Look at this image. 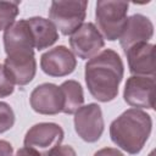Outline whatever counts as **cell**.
<instances>
[{"label": "cell", "mask_w": 156, "mask_h": 156, "mask_svg": "<svg viewBox=\"0 0 156 156\" xmlns=\"http://www.w3.org/2000/svg\"><path fill=\"white\" fill-rule=\"evenodd\" d=\"M124 66L119 55L112 49H105L85 63L84 77L89 93L101 102L112 101L122 82Z\"/></svg>", "instance_id": "obj_1"}, {"label": "cell", "mask_w": 156, "mask_h": 156, "mask_svg": "<svg viewBox=\"0 0 156 156\" xmlns=\"http://www.w3.org/2000/svg\"><path fill=\"white\" fill-rule=\"evenodd\" d=\"M152 129L151 116L139 108H129L110 126L111 140L130 155L141 151Z\"/></svg>", "instance_id": "obj_2"}, {"label": "cell", "mask_w": 156, "mask_h": 156, "mask_svg": "<svg viewBox=\"0 0 156 156\" xmlns=\"http://www.w3.org/2000/svg\"><path fill=\"white\" fill-rule=\"evenodd\" d=\"M129 4L127 1L100 0L96 2L95 18L102 38L113 41L119 38L126 22Z\"/></svg>", "instance_id": "obj_3"}, {"label": "cell", "mask_w": 156, "mask_h": 156, "mask_svg": "<svg viewBox=\"0 0 156 156\" xmlns=\"http://www.w3.org/2000/svg\"><path fill=\"white\" fill-rule=\"evenodd\" d=\"M88 1L65 0L52 1L49 10V18L63 35L72 34L78 29L85 18Z\"/></svg>", "instance_id": "obj_4"}, {"label": "cell", "mask_w": 156, "mask_h": 156, "mask_svg": "<svg viewBox=\"0 0 156 156\" xmlns=\"http://www.w3.org/2000/svg\"><path fill=\"white\" fill-rule=\"evenodd\" d=\"M63 136V129L58 124L41 122L28 129L24 135V146L35 150L41 156H46L52 149L61 144Z\"/></svg>", "instance_id": "obj_5"}, {"label": "cell", "mask_w": 156, "mask_h": 156, "mask_svg": "<svg viewBox=\"0 0 156 156\" xmlns=\"http://www.w3.org/2000/svg\"><path fill=\"white\" fill-rule=\"evenodd\" d=\"M104 117L98 104H88L74 112V129L84 141L95 143L104 133Z\"/></svg>", "instance_id": "obj_6"}, {"label": "cell", "mask_w": 156, "mask_h": 156, "mask_svg": "<svg viewBox=\"0 0 156 156\" xmlns=\"http://www.w3.org/2000/svg\"><path fill=\"white\" fill-rule=\"evenodd\" d=\"M69 45L74 55L83 60H90L104 48L105 41L96 26L91 22L83 23L69 38Z\"/></svg>", "instance_id": "obj_7"}, {"label": "cell", "mask_w": 156, "mask_h": 156, "mask_svg": "<svg viewBox=\"0 0 156 156\" xmlns=\"http://www.w3.org/2000/svg\"><path fill=\"white\" fill-rule=\"evenodd\" d=\"M123 98L129 106L152 110L155 107V78L145 76L129 77L124 85Z\"/></svg>", "instance_id": "obj_8"}, {"label": "cell", "mask_w": 156, "mask_h": 156, "mask_svg": "<svg viewBox=\"0 0 156 156\" xmlns=\"http://www.w3.org/2000/svg\"><path fill=\"white\" fill-rule=\"evenodd\" d=\"M77 66L74 54L66 46L58 45L44 52L40 57V67L51 77H65L71 74Z\"/></svg>", "instance_id": "obj_9"}, {"label": "cell", "mask_w": 156, "mask_h": 156, "mask_svg": "<svg viewBox=\"0 0 156 156\" xmlns=\"http://www.w3.org/2000/svg\"><path fill=\"white\" fill-rule=\"evenodd\" d=\"M30 107L40 115H57L62 112V94L60 87L43 83L33 89L29 98Z\"/></svg>", "instance_id": "obj_10"}, {"label": "cell", "mask_w": 156, "mask_h": 156, "mask_svg": "<svg viewBox=\"0 0 156 156\" xmlns=\"http://www.w3.org/2000/svg\"><path fill=\"white\" fill-rule=\"evenodd\" d=\"M154 35V24L144 15L135 13L127 18L126 26L119 35V44L126 52L139 43H147Z\"/></svg>", "instance_id": "obj_11"}, {"label": "cell", "mask_w": 156, "mask_h": 156, "mask_svg": "<svg viewBox=\"0 0 156 156\" xmlns=\"http://www.w3.org/2000/svg\"><path fill=\"white\" fill-rule=\"evenodd\" d=\"M4 48L7 56L34 52V43L27 20H21L11 24L4 32Z\"/></svg>", "instance_id": "obj_12"}, {"label": "cell", "mask_w": 156, "mask_h": 156, "mask_svg": "<svg viewBox=\"0 0 156 156\" xmlns=\"http://www.w3.org/2000/svg\"><path fill=\"white\" fill-rule=\"evenodd\" d=\"M128 67L134 76H155V45L139 43L129 48L126 52Z\"/></svg>", "instance_id": "obj_13"}, {"label": "cell", "mask_w": 156, "mask_h": 156, "mask_svg": "<svg viewBox=\"0 0 156 156\" xmlns=\"http://www.w3.org/2000/svg\"><path fill=\"white\" fill-rule=\"evenodd\" d=\"M4 67L15 84L26 85L33 80L37 72L34 52L10 55L5 58Z\"/></svg>", "instance_id": "obj_14"}, {"label": "cell", "mask_w": 156, "mask_h": 156, "mask_svg": "<svg viewBox=\"0 0 156 156\" xmlns=\"http://www.w3.org/2000/svg\"><path fill=\"white\" fill-rule=\"evenodd\" d=\"M27 23L32 33L34 48L37 50L46 49L57 41L58 32L50 20L44 17H30L27 20Z\"/></svg>", "instance_id": "obj_15"}, {"label": "cell", "mask_w": 156, "mask_h": 156, "mask_svg": "<svg viewBox=\"0 0 156 156\" xmlns=\"http://www.w3.org/2000/svg\"><path fill=\"white\" fill-rule=\"evenodd\" d=\"M62 94V112L67 115L74 113L83 106L84 95L82 85L77 80H66L60 85Z\"/></svg>", "instance_id": "obj_16"}, {"label": "cell", "mask_w": 156, "mask_h": 156, "mask_svg": "<svg viewBox=\"0 0 156 156\" xmlns=\"http://www.w3.org/2000/svg\"><path fill=\"white\" fill-rule=\"evenodd\" d=\"M20 1H0V30H6L15 23Z\"/></svg>", "instance_id": "obj_17"}, {"label": "cell", "mask_w": 156, "mask_h": 156, "mask_svg": "<svg viewBox=\"0 0 156 156\" xmlns=\"http://www.w3.org/2000/svg\"><path fill=\"white\" fill-rule=\"evenodd\" d=\"M15 124V113L11 106L0 101V134L11 129Z\"/></svg>", "instance_id": "obj_18"}, {"label": "cell", "mask_w": 156, "mask_h": 156, "mask_svg": "<svg viewBox=\"0 0 156 156\" xmlns=\"http://www.w3.org/2000/svg\"><path fill=\"white\" fill-rule=\"evenodd\" d=\"M15 90V83L6 72L4 65L0 63V98L11 95Z\"/></svg>", "instance_id": "obj_19"}, {"label": "cell", "mask_w": 156, "mask_h": 156, "mask_svg": "<svg viewBox=\"0 0 156 156\" xmlns=\"http://www.w3.org/2000/svg\"><path fill=\"white\" fill-rule=\"evenodd\" d=\"M46 156H77V154L69 145H58L52 149Z\"/></svg>", "instance_id": "obj_20"}, {"label": "cell", "mask_w": 156, "mask_h": 156, "mask_svg": "<svg viewBox=\"0 0 156 156\" xmlns=\"http://www.w3.org/2000/svg\"><path fill=\"white\" fill-rule=\"evenodd\" d=\"M94 156H124L119 150L113 147H104L94 154Z\"/></svg>", "instance_id": "obj_21"}, {"label": "cell", "mask_w": 156, "mask_h": 156, "mask_svg": "<svg viewBox=\"0 0 156 156\" xmlns=\"http://www.w3.org/2000/svg\"><path fill=\"white\" fill-rule=\"evenodd\" d=\"M12 145L6 140H0V156H13Z\"/></svg>", "instance_id": "obj_22"}, {"label": "cell", "mask_w": 156, "mask_h": 156, "mask_svg": "<svg viewBox=\"0 0 156 156\" xmlns=\"http://www.w3.org/2000/svg\"><path fill=\"white\" fill-rule=\"evenodd\" d=\"M15 156H41V155H40L39 152H37L35 150H33V149H30V147L24 146V147L18 149V150L16 151Z\"/></svg>", "instance_id": "obj_23"}]
</instances>
